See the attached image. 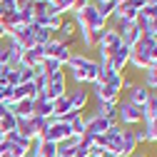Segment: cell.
<instances>
[{"label":"cell","mask_w":157,"mask_h":157,"mask_svg":"<svg viewBox=\"0 0 157 157\" xmlns=\"http://www.w3.org/2000/svg\"><path fill=\"white\" fill-rule=\"evenodd\" d=\"M145 115H142V107H137L127 100H120L117 102V125L120 127H135V125H142Z\"/></svg>","instance_id":"obj_1"},{"label":"cell","mask_w":157,"mask_h":157,"mask_svg":"<svg viewBox=\"0 0 157 157\" xmlns=\"http://www.w3.org/2000/svg\"><path fill=\"white\" fill-rule=\"evenodd\" d=\"M97 70H100V63L92 60V57H87V60L77 67L75 72H70L72 82H77V87H85V85H95L97 80Z\"/></svg>","instance_id":"obj_2"},{"label":"cell","mask_w":157,"mask_h":157,"mask_svg":"<svg viewBox=\"0 0 157 157\" xmlns=\"http://www.w3.org/2000/svg\"><path fill=\"white\" fill-rule=\"evenodd\" d=\"M67 137H72V132H70V125H67L65 120H50L48 127H45L43 135H40V140H48V142L60 145V142L67 140Z\"/></svg>","instance_id":"obj_3"},{"label":"cell","mask_w":157,"mask_h":157,"mask_svg":"<svg viewBox=\"0 0 157 157\" xmlns=\"http://www.w3.org/2000/svg\"><path fill=\"white\" fill-rule=\"evenodd\" d=\"M72 20H75V23L87 25L90 30H105V28H107V20H102V17H100V13H97V8H95L92 0L87 3V8H85L82 13H77V15L72 17Z\"/></svg>","instance_id":"obj_4"},{"label":"cell","mask_w":157,"mask_h":157,"mask_svg":"<svg viewBox=\"0 0 157 157\" xmlns=\"http://www.w3.org/2000/svg\"><path fill=\"white\" fill-rule=\"evenodd\" d=\"M65 95H67V75L57 72V75L50 77V85L45 90V100L55 102V100H60V97H65Z\"/></svg>","instance_id":"obj_5"},{"label":"cell","mask_w":157,"mask_h":157,"mask_svg":"<svg viewBox=\"0 0 157 157\" xmlns=\"http://www.w3.org/2000/svg\"><path fill=\"white\" fill-rule=\"evenodd\" d=\"M67 100H70V112H85L87 100H90V92H87L85 87L67 90Z\"/></svg>","instance_id":"obj_6"},{"label":"cell","mask_w":157,"mask_h":157,"mask_svg":"<svg viewBox=\"0 0 157 157\" xmlns=\"http://www.w3.org/2000/svg\"><path fill=\"white\" fill-rule=\"evenodd\" d=\"M43 63H45V52H43V45H35V48H30V50H25L23 52V60H20V65L23 67H43ZM17 65V67H20Z\"/></svg>","instance_id":"obj_7"},{"label":"cell","mask_w":157,"mask_h":157,"mask_svg":"<svg viewBox=\"0 0 157 157\" xmlns=\"http://www.w3.org/2000/svg\"><path fill=\"white\" fill-rule=\"evenodd\" d=\"M130 48L127 45H122L120 50H117V52H112L110 55V65H112V70L115 72H120V75H125L127 72V65H130Z\"/></svg>","instance_id":"obj_8"},{"label":"cell","mask_w":157,"mask_h":157,"mask_svg":"<svg viewBox=\"0 0 157 157\" xmlns=\"http://www.w3.org/2000/svg\"><path fill=\"white\" fill-rule=\"evenodd\" d=\"M150 65H152V63H150V52H145V50H140V48H132V52H130V65H127V67H132V70H137V72H145Z\"/></svg>","instance_id":"obj_9"},{"label":"cell","mask_w":157,"mask_h":157,"mask_svg":"<svg viewBox=\"0 0 157 157\" xmlns=\"http://www.w3.org/2000/svg\"><path fill=\"white\" fill-rule=\"evenodd\" d=\"M150 92H152V90H147L142 82H135V85L127 90V102H132V105H137V107H142V105L147 102Z\"/></svg>","instance_id":"obj_10"},{"label":"cell","mask_w":157,"mask_h":157,"mask_svg":"<svg viewBox=\"0 0 157 157\" xmlns=\"http://www.w3.org/2000/svg\"><path fill=\"white\" fill-rule=\"evenodd\" d=\"M33 115L43 117V120H52V102L45 100V95H37L33 100Z\"/></svg>","instance_id":"obj_11"},{"label":"cell","mask_w":157,"mask_h":157,"mask_svg":"<svg viewBox=\"0 0 157 157\" xmlns=\"http://www.w3.org/2000/svg\"><path fill=\"white\" fill-rule=\"evenodd\" d=\"M13 130H17V117H15V112H13V105H8L3 120H0V137H5V135L13 132Z\"/></svg>","instance_id":"obj_12"},{"label":"cell","mask_w":157,"mask_h":157,"mask_svg":"<svg viewBox=\"0 0 157 157\" xmlns=\"http://www.w3.org/2000/svg\"><path fill=\"white\" fill-rule=\"evenodd\" d=\"M92 92L97 97V102H117L120 100V95H117L112 87H107V85H92Z\"/></svg>","instance_id":"obj_13"},{"label":"cell","mask_w":157,"mask_h":157,"mask_svg":"<svg viewBox=\"0 0 157 157\" xmlns=\"http://www.w3.org/2000/svg\"><path fill=\"white\" fill-rule=\"evenodd\" d=\"M117 102H120V100H117ZM117 102H97L95 115H100V117H105V120L117 122Z\"/></svg>","instance_id":"obj_14"},{"label":"cell","mask_w":157,"mask_h":157,"mask_svg":"<svg viewBox=\"0 0 157 157\" xmlns=\"http://www.w3.org/2000/svg\"><path fill=\"white\" fill-rule=\"evenodd\" d=\"M67 112H70V100H67V95L52 102V120H65Z\"/></svg>","instance_id":"obj_15"},{"label":"cell","mask_w":157,"mask_h":157,"mask_svg":"<svg viewBox=\"0 0 157 157\" xmlns=\"http://www.w3.org/2000/svg\"><path fill=\"white\" fill-rule=\"evenodd\" d=\"M77 140H80V137H67L65 142H60V145H57V157H75Z\"/></svg>","instance_id":"obj_16"},{"label":"cell","mask_w":157,"mask_h":157,"mask_svg":"<svg viewBox=\"0 0 157 157\" xmlns=\"http://www.w3.org/2000/svg\"><path fill=\"white\" fill-rule=\"evenodd\" d=\"M13 112L17 120H25V117H33V100H20L13 105Z\"/></svg>","instance_id":"obj_17"},{"label":"cell","mask_w":157,"mask_h":157,"mask_svg":"<svg viewBox=\"0 0 157 157\" xmlns=\"http://www.w3.org/2000/svg\"><path fill=\"white\" fill-rule=\"evenodd\" d=\"M112 75H117V72L112 70L110 60H107V63H100V70H97V80H95V85H107Z\"/></svg>","instance_id":"obj_18"},{"label":"cell","mask_w":157,"mask_h":157,"mask_svg":"<svg viewBox=\"0 0 157 157\" xmlns=\"http://www.w3.org/2000/svg\"><path fill=\"white\" fill-rule=\"evenodd\" d=\"M77 35V25H75V20L67 15L65 17V23H63V28H60V33H57L55 37H60V40H67V37H75Z\"/></svg>","instance_id":"obj_19"},{"label":"cell","mask_w":157,"mask_h":157,"mask_svg":"<svg viewBox=\"0 0 157 157\" xmlns=\"http://www.w3.org/2000/svg\"><path fill=\"white\" fill-rule=\"evenodd\" d=\"M17 15H20V23H23V25H33V23H35V5L28 3V5H23V8H17Z\"/></svg>","instance_id":"obj_20"},{"label":"cell","mask_w":157,"mask_h":157,"mask_svg":"<svg viewBox=\"0 0 157 157\" xmlns=\"http://www.w3.org/2000/svg\"><path fill=\"white\" fill-rule=\"evenodd\" d=\"M65 17H67V15H50V17H45V25H43V28H48L52 35H57L60 28H63V23H65Z\"/></svg>","instance_id":"obj_21"},{"label":"cell","mask_w":157,"mask_h":157,"mask_svg":"<svg viewBox=\"0 0 157 157\" xmlns=\"http://www.w3.org/2000/svg\"><path fill=\"white\" fill-rule=\"evenodd\" d=\"M65 48V43L60 40V37H52V40L43 48V52H45V60H48V57H57V52H60Z\"/></svg>","instance_id":"obj_22"},{"label":"cell","mask_w":157,"mask_h":157,"mask_svg":"<svg viewBox=\"0 0 157 157\" xmlns=\"http://www.w3.org/2000/svg\"><path fill=\"white\" fill-rule=\"evenodd\" d=\"M33 82H35V90H37V95H45V90H48V85H50V75H48V72H43V67H40Z\"/></svg>","instance_id":"obj_23"},{"label":"cell","mask_w":157,"mask_h":157,"mask_svg":"<svg viewBox=\"0 0 157 157\" xmlns=\"http://www.w3.org/2000/svg\"><path fill=\"white\" fill-rule=\"evenodd\" d=\"M52 37H55V35H52L48 28H40V25H37V30H35V45H43V48H45Z\"/></svg>","instance_id":"obj_24"},{"label":"cell","mask_w":157,"mask_h":157,"mask_svg":"<svg viewBox=\"0 0 157 157\" xmlns=\"http://www.w3.org/2000/svg\"><path fill=\"white\" fill-rule=\"evenodd\" d=\"M43 72H48V75L52 77V75H57V72H65V67H63L60 63H57L55 57H48V60L43 63Z\"/></svg>","instance_id":"obj_25"},{"label":"cell","mask_w":157,"mask_h":157,"mask_svg":"<svg viewBox=\"0 0 157 157\" xmlns=\"http://www.w3.org/2000/svg\"><path fill=\"white\" fill-rule=\"evenodd\" d=\"M107 87H112L117 95H122V90H125V75H120V72L112 75V77H110V82H107Z\"/></svg>","instance_id":"obj_26"},{"label":"cell","mask_w":157,"mask_h":157,"mask_svg":"<svg viewBox=\"0 0 157 157\" xmlns=\"http://www.w3.org/2000/svg\"><path fill=\"white\" fill-rule=\"evenodd\" d=\"M37 70H40V67H37ZM37 70L35 67H17V75H20V82H33L35 80V75H37Z\"/></svg>","instance_id":"obj_27"},{"label":"cell","mask_w":157,"mask_h":157,"mask_svg":"<svg viewBox=\"0 0 157 157\" xmlns=\"http://www.w3.org/2000/svg\"><path fill=\"white\" fill-rule=\"evenodd\" d=\"M10 65V45H8V37L0 43V67Z\"/></svg>","instance_id":"obj_28"},{"label":"cell","mask_w":157,"mask_h":157,"mask_svg":"<svg viewBox=\"0 0 157 157\" xmlns=\"http://www.w3.org/2000/svg\"><path fill=\"white\" fill-rule=\"evenodd\" d=\"M10 97H13V87L5 85V82H0V102H3V105H10Z\"/></svg>","instance_id":"obj_29"},{"label":"cell","mask_w":157,"mask_h":157,"mask_svg":"<svg viewBox=\"0 0 157 157\" xmlns=\"http://www.w3.org/2000/svg\"><path fill=\"white\" fill-rule=\"evenodd\" d=\"M140 15L145 17L147 23H150V20H155V17H157V5H142V10H140Z\"/></svg>","instance_id":"obj_30"},{"label":"cell","mask_w":157,"mask_h":157,"mask_svg":"<svg viewBox=\"0 0 157 157\" xmlns=\"http://www.w3.org/2000/svg\"><path fill=\"white\" fill-rule=\"evenodd\" d=\"M132 132H135V142H137V145H140V142H147V130H145V125L132 127Z\"/></svg>","instance_id":"obj_31"},{"label":"cell","mask_w":157,"mask_h":157,"mask_svg":"<svg viewBox=\"0 0 157 157\" xmlns=\"http://www.w3.org/2000/svg\"><path fill=\"white\" fill-rule=\"evenodd\" d=\"M72 52H75V50H70V48H63L60 52H57V57H55V60H57V63H60V65L65 67V65H67V60H70V55H72Z\"/></svg>","instance_id":"obj_32"},{"label":"cell","mask_w":157,"mask_h":157,"mask_svg":"<svg viewBox=\"0 0 157 157\" xmlns=\"http://www.w3.org/2000/svg\"><path fill=\"white\" fill-rule=\"evenodd\" d=\"M102 35H105V30H92V45H95V48L100 45V40H102Z\"/></svg>","instance_id":"obj_33"},{"label":"cell","mask_w":157,"mask_h":157,"mask_svg":"<svg viewBox=\"0 0 157 157\" xmlns=\"http://www.w3.org/2000/svg\"><path fill=\"white\" fill-rule=\"evenodd\" d=\"M147 130V127H145ZM147 142L150 145H157V130H147Z\"/></svg>","instance_id":"obj_34"},{"label":"cell","mask_w":157,"mask_h":157,"mask_svg":"<svg viewBox=\"0 0 157 157\" xmlns=\"http://www.w3.org/2000/svg\"><path fill=\"white\" fill-rule=\"evenodd\" d=\"M150 63H157V45L150 50Z\"/></svg>","instance_id":"obj_35"},{"label":"cell","mask_w":157,"mask_h":157,"mask_svg":"<svg viewBox=\"0 0 157 157\" xmlns=\"http://www.w3.org/2000/svg\"><path fill=\"white\" fill-rule=\"evenodd\" d=\"M5 37H8V30H5L3 25H0V43H3V40H5Z\"/></svg>","instance_id":"obj_36"},{"label":"cell","mask_w":157,"mask_h":157,"mask_svg":"<svg viewBox=\"0 0 157 157\" xmlns=\"http://www.w3.org/2000/svg\"><path fill=\"white\" fill-rule=\"evenodd\" d=\"M5 110H8V105H3V102H0V120H3V115H5Z\"/></svg>","instance_id":"obj_37"},{"label":"cell","mask_w":157,"mask_h":157,"mask_svg":"<svg viewBox=\"0 0 157 157\" xmlns=\"http://www.w3.org/2000/svg\"><path fill=\"white\" fill-rule=\"evenodd\" d=\"M145 5H157V0H142Z\"/></svg>","instance_id":"obj_38"},{"label":"cell","mask_w":157,"mask_h":157,"mask_svg":"<svg viewBox=\"0 0 157 157\" xmlns=\"http://www.w3.org/2000/svg\"><path fill=\"white\" fill-rule=\"evenodd\" d=\"M30 3H33V5H37V3H45V0H30Z\"/></svg>","instance_id":"obj_39"},{"label":"cell","mask_w":157,"mask_h":157,"mask_svg":"<svg viewBox=\"0 0 157 157\" xmlns=\"http://www.w3.org/2000/svg\"><path fill=\"white\" fill-rule=\"evenodd\" d=\"M132 157H150V155H132Z\"/></svg>","instance_id":"obj_40"},{"label":"cell","mask_w":157,"mask_h":157,"mask_svg":"<svg viewBox=\"0 0 157 157\" xmlns=\"http://www.w3.org/2000/svg\"><path fill=\"white\" fill-rule=\"evenodd\" d=\"M0 82H3V80H0Z\"/></svg>","instance_id":"obj_41"}]
</instances>
